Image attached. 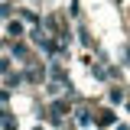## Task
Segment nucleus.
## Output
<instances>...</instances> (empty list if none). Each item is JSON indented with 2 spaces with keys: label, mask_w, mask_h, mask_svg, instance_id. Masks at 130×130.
<instances>
[{
  "label": "nucleus",
  "mask_w": 130,
  "mask_h": 130,
  "mask_svg": "<svg viewBox=\"0 0 130 130\" xmlns=\"http://www.w3.org/2000/svg\"><path fill=\"white\" fill-rule=\"evenodd\" d=\"M111 120H114V114H111V111H104L101 117H98V124H111Z\"/></svg>",
  "instance_id": "obj_1"
}]
</instances>
